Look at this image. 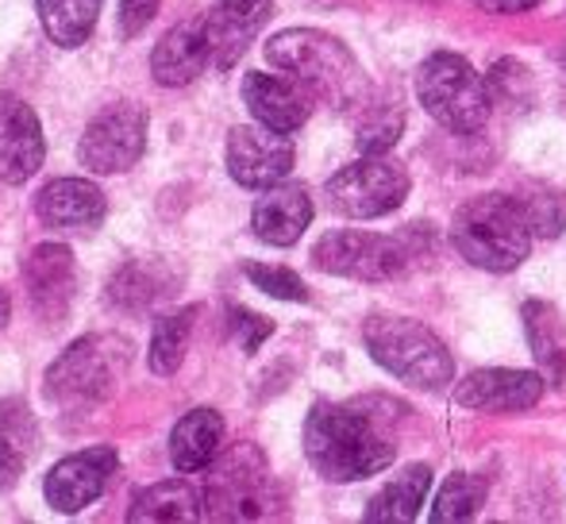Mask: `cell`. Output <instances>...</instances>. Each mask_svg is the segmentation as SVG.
<instances>
[{
  "mask_svg": "<svg viewBox=\"0 0 566 524\" xmlns=\"http://www.w3.org/2000/svg\"><path fill=\"white\" fill-rule=\"evenodd\" d=\"M389 412H374V401H321L305 420V455L328 482H358L394 463Z\"/></svg>",
  "mask_w": 566,
  "mask_h": 524,
  "instance_id": "cell-1",
  "label": "cell"
},
{
  "mask_svg": "<svg viewBox=\"0 0 566 524\" xmlns=\"http://www.w3.org/2000/svg\"><path fill=\"white\" fill-rule=\"evenodd\" d=\"M270 66L285 70L297 85L313 93V101H324L332 108H350L366 101V74L355 62V54L339 39L313 28L282 31L266 43Z\"/></svg>",
  "mask_w": 566,
  "mask_h": 524,
  "instance_id": "cell-2",
  "label": "cell"
},
{
  "mask_svg": "<svg viewBox=\"0 0 566 524\" xmlns=\"http://www.w3.org/2000/svg\"><path fill=\"white\" fill-rule=\"evenodd\" d=\"M451 243L470 266L505 274V270H516L528 259L532 228L516 197L482 193L454 212Z\"/></svg>",
  "mask_w": 566,
  "mask_h": 524,
  "instance_id": "cell-3",
  "label": "cell"
},
{
  "mask_svg": "<svg viewBox=\"0 0 566 524\" xmlns=\"http://www.w3.org/2000/svg\"><path fill=\"white\" fill-rule=\"evenodd\" d=\"M127 367H132V344L116 332H93L51 363L43 394L62 409H93L116 394Z\"/></svg>",
  "mask_w": 566,
  "mask_h": 524,
  "instance_id": "cell-4",
  "label": "cell"
},
{
  "mask_svg": "<svg viewBox=\"0 0 566 524\" xmlns=\"http://www.w3.org/2000/svg\"><path fill=\"white\" fill-rule=\"evenodd\" d=\"M363 336L370 359L401 382L417 386V390H440V386L451 382L454 363L448 347L424 324L405 321V316H370Z\"/></svg>",
  "mask_w": 566,
  "mask_h": 524,
  "instance_id": "cell-5",
  "label": "cell"
},
{
  "mask_svg": "<svg viewBox=\"0 0 566 524\" xmlns=\"http://www.w3.org/2000/svg\"><path fill=\"white\" fill-rule=\"evenodd\" d=\"M417 97L432 120H440L443 128L459 135L485 128V120L493 113L490 85L478 77V70L462 54L451 51L432 54L417 70Z\"/></svg>",
  "mask_w": 566,
  "mask_h": 524,
  "instance_id": "cell-6",
  "label": "cell"
},
{
  "mask_svg": "<svg viewBox=\"0 0 566 524\" xmlns=\"http://www.w3.org/2000/svg\"><path fill=\"white\" fill-rule=\"evenodd\" d=\"M205 517L209 521H259L274 510L270 463L254 443H235L212 459L205 479Z\"/></svg>",
  "mask_w": 566,
  "mask_h": 524,
  "instance_id": "cell-7",
  "label": "cell"
},
{
  "mask_svg": "<svg viewBox=\"0 0 566 524\" xmlns=\"http://www.w3.org/2000/svg\"><path fill=\"white\" fill-rule=\"evenodd\" d=\"M332 212L347 220H374L394 212L409 197V174L389 155H363L358 163L343 166L324 186Z\"/></svg>",
  "mask_w": 566,
  "mask_h": 524,
  "instance_id": "cell-8",
  "label": "cell"
},
{
  "mask_svg": "<svg viewBox=\"0 0 566 524\" xmlns=\"http://www.w3.org/2000/svg\"><path fill=\"white\" fill-rule=\"evenodd\" d=\"M147 150V113L132 101L108 105L93 124L85 128L77 143V158L93 174H119L135 166Z\"/></svg>",
  "mask_w": 566,
  "mask_h": 524,
  "instance_id": "cell-9",
  "label": "cell"
},
{
  "mask_svg": "<svg viewBox=\"0 0 566 524\" xmlns=\"http://www.w3.org/2000/svg\"><path fill=\"white\" fill-rule=\"evenodd\" d=\"M313 262L324 274L336 277H355V282H389L394 274H401L405 248L389 235H374V232H328L321 243L313 248Z\"/></svg>",
  "mask_w": 566,
  "mask_h": 524,
  "instance_id": "cell-10",
  "label": "cell"
},
{
  "mask_svg": "<svg viewBox=\"0 0 566 524\" xmlns=\"http://www.w3.org/2000/svg\"><path fill=\"white\" fill-rule=\"evenodd\" d=\"M293 170V143L285 132L266 124H243L228 135V174L243 189H270L285 181Z\"/></svg>",
  "mask_w": 566,
  "mask_h": 524,
  "instance_id": "cell-11",
  "label": "cell"
},
{
  "mask_svg": "<svg viewBox=\"0 0 566 524\" xmlns=\"http://www.w3.org/2000/svg\"><path fill=\"white\" fill-rule=\"evenodd\" d=\"M23 285L35 316L46 328L66 324V313L74 305L77 293V262L66 243H39L28 259H23Z\"/></svg>",
  "mask_w": 566,
  "mask_h": 524,
  "instance_id": "cell-12",
  "label": "cell"
},
{
  "mask_svg": "<svg viewBox=\"0 0 566 524\" xmlns=\"http://www.w3.org/2000/svg\"><path fill=\"white\" fill-rule=\"evenodd\" d=\"M116 467H119L116 448H90V451H77V455H66L62 463H54V471L46 474V482H43V494H46V502H51V510L66 513V517L90 510L108 490Z\"/></svg>",
  "mask_w": 566,
  "mask_h": 524,
  "instance_id": "cell-13",
  "label": "cell"
},
{
  "mask_svg": "<svg viewBox=\"0 0 566 524\" xmlns=\"http://www.w3.org/2000/svg\"><path fill=\"white\" fill-rule=\"evenodd\" d=\"M43 155L46 143L39 116L15 93L0 90V181L4 186H23L43 166Z\"/></svg>",
  "mask_w": 566,
  "mask_h": 524,
  "instance_id": "cell-14",
  "label": "cell"
},
{
  "mask_svg": "<svg viewBox=\"0 0 566 524\" xmlns=\"http://www.w3.org/2000/svg\"><path fill=\"white\" fill-rule=\"evenodd\" d=\"M544 397V375L513 367H485L474 370L459 386V405L478 412H521Z\"/></svg>",
  "mask_w": 566,
  "mask_h": 524,
  "instance_id": "cell-15",
  "label": "cell"
},
{
  "mask_svg": "<svg viewBox=\"0 0 566 524\" xmlns=\"http://www.w3.org/2000/svg\"><path fill=\"white\" fill-rule=\"evenodd\" d=\"M270 12H274V0H217V8L205 15L212 66H235L251 46V39L262 31V23L270 20Z\"/></svg>",
  "mask_w": 566,
  "mask_h": 524,
  "instance_id": "cell-16",
  "label": "cell"
},
{
  "mask_svg": "<svg viewBox=\"0 0 566 524\" xmlns=\"http://www.w3.org/2000/svg\"><path fill=\"white\" fill-rule=\"evenodd\" d=\"M35 212L46 228H59V232H93L105 220L108 201L93 181L54 178L51 186L39 189Z\"/></svg>",
  "mask_w": 566,
  "mask_h": 524,
  "instance_id": "cell-17",
  "label": "cell"
},
{
  "mask_svg": "<svg viewBox=\"0 0 566 524\" xmlns=\"http://www.w3.org/2000/svg\"><path fill=\"white\" fill-rule=\"evenodd\" d=\"M212 66V51H209V31L205 20H186L178 28H170L158 39L155 54H150V74L158 85L166 90H178L189 85Z\"/></svg>",
  "mask_w": 566,
  "mask_h": 524,
  "instance_id": "cell-18",
  "label": "cell"
},
{
  "mask_svg": "<svg viewBox=\"0 0 566 524\" xmlns=\"http://www.w3.org/2000/svg\"><path fill=\"white\" fill-rule=\"evenodd\" d=\"M308 220H313V197L305 186H293V181H277L266 193L254 201L251 228L262 243L270 248H293V243L305 235Z\"/></svg>",
  "mask_w": 566,
  "mask_h": 524,
  "instance_id": "cell-19",
  "label": "cell"
},
{
  "mask_svg": "<svg viewBox=\"0 0 566 524\" xmlns=\"http://www.w3.org/2000/svg\"><path fill=\"white\" fill-rule=\"evenodd\" d=\"M243 101L254 120L285 135L297 132L313 113V93L305 85L285 82V77L274 74H259V70L243 77Z\"/></svg>",
  "mask_w": 566,
  "mask_h": 524,
  "instance_id": "cell-20",
  "label": "cell"
},
{
  "mask_svg": "<svg viewBox=\"0 0 566 524\" xmlns=\"http://www.w3.org/2000/svg\"><path fill=\"white\" fill-rule=\"evenodd\" d=\"M174 293V270L163 259H135L127 266H119L108 282V305H116L119 313H147L163 297Z\"/></svg>",
  "mask_w": 566,
  "mask_h": 524,
  "instance_id": "cell-21",
  "label": "cell"
},
{
  "mask_svg": "<svg viewBox=\"0 0 566 524\" xmlns=\"http://www.w3.org/2000/svg\"><path fill=\"white\" fill-rule=\"evenodd\" d=\"M224 443V417L217 409H189L170 432V463L181 474L212 467Z\"/></svg>",
  "mask_w": 566,
  "mask_h": 524,
  "instance_id": "cell-22",
  "label": "cell"
},
{
  "mask_svg": "<svg viewBox=\"0 0 566 524\" xmlns=\"http://www.w3.org/2000/svg\"><path fill=\"white\" fill-rule=\"evenodd\" d=\"M39 448L35 412L23 397H4L0 401V490H12L20 482L23 467L31 463Z\"/></svg>",
  "mask_w": 566,
  "mask_h": 524,
  "instance_id": "cell-23",
  "label": "cell"
},
{
  "mask_svg": "<svg viewBox=\"0 0 566 524\" xmlns=\"http://www.w3.org/2000/svg\"><path fill=\"white\" fill-rule=\"evenodd\" d=\"M205 517V502L189 482L174 479V482H158V486L135 494L132 510H127V521L143 524V521H201Z\"/></svg>",
  "mask_w": 566,
  "mask_h": 524,
  "instance_id": "cell-24",
  "label": "cell"
},
{
  "mask_svg": "<svg viewBox=\"0 0 566 524\" xmlns=\"http://www.w3.org/2000/svg\"><path fill=\"white\" fill-rule=\"evenodd\" d=\"M35 8L46 39L62 51H74L93 35L105 0H35Z\"/></svg>",
  "mask_w": 566,
  "mask_h": 524,
  "instance_id": "cell-25",
  "label": "cell"
},
{
  "mask_svg": "<svg viewBox=\"0 0 566 524\" xmlns=\"http://www.w3.org/2000/svg\"><path fill=\"white\" fill-rule=\"evenodd\" d=\"M428 490H432V471H428V467H409V471L397 474V479L374 497L370 510H366V521H386V524L417 521Z\"/></svg>",
  "mask_w": 566,
  "mask_h": 524,
  "instance_id": "cell-26",
  "label": "cell"
},
{
  "mask_svg": "<svg viewBox=\"0 0 566 524\" xmlns=\"http://www.w3.org/2000/svg\"><path fill=\"white\" fill-rule=\"evenodd\" d=\"M524 328H528V344L536 352L544 375L555 386L566 382V344H563V324L547 301H528L524 305Z\"/></svg>",
  "mask_w": 566,
  "mask_h": 524,
  "instance_id": "cell-27",
  "label": "cell"
},
{
  "mask_svg": "<svg viewBox=\"0 0 566 524\" xmlns=\"http://www.w3.org/2000/svg\"><path fill=\"white\" fill-rule=\"evenodd\" d=\"M193 321H197V305H186L178 313H166L155 321L150 332V347H147V363L158 378L178 375L181 359L189 352V336H193Z\"/></svg>",
  "mask_w": 566,
  "mask_h": 524,
  "instance_id": "cell-28",
  "label": "cell"
},
{
  "mask_svg": "<svg viewBox=\"0 0 566 524\" xmlns=\"http://www.w3.org/2000/svg\"><path fill=\"white\" fill-rule=\"evenodd\" d=\"M516 201H521L524 217H528L532 235L552 240V235H559L566 228V193L563 189L532 181V186H524L521 193H516Z\"/></svg>",
  "mask_w": 566,
  "mask_h": 524,
  "instance_id": "cell-29",
  "label": "cell"
},
{
  "mask_svg": "<svg viewBox=\"0 0 566 524\" xmlns=\"http://www.w3.org/2000/svg\"><path fill=\"white\" fill-rule=\"evenodd\" d=\"M485 497V482L474 479V474H451L448 482L440 486L436 494V505H432V521L436 524H459V521H470L478 513Z\"/></svg>",
  "mask_w": 566,
  "mask_h": 524,
  "instance_id": "cell-30",
  "label": "cell"
},
{
  "mask_svg": "<svg viewBox=\"0 0 566 524\" xmlns=\"http://www.w3.org/2000/svg\"><path fill=\"white\" fill-rule=\"evenodd\" d=\"M401 128H405L401 108L378 105L363 124H358V147H363V155H389V147L397 143Z\"/></svg>",
  "mask_w": 566,
  "mask_h": 524,
  "instance_id": "cell-31",
  "label": "cell"
},
{
  "mask_svg": "<svg viewBox=\"0 0 566 524\" xmlns=\"http://www.w3.org/2000/svg\"><path fill=\"white\" fill-rule=\"evenodd\" d=\"M243 274L251 277L254 285H259L262 293H270V297H282V301H308V290L305 282H301L293 270L285 266H262V262H247Z\"/></svg>",
  "mask_w": 566,
  "mask_h": 524,
  "instance_id": "cell-32",
  "label": "cell"
},
{
  "mask_svg": "<svg viewBox=\"0 0 566 524\" xmlns=\"http://www.w3.org/2000/svg\"><path fill=\"white\" fill-rule=\"evenodd\" d=\"M231 332L239 336V344H243L247 355H254L262 347V339L274 332V324L266 321V316L251 313V308H231Z\"/></svg>",
  "mask_w": 566,
  "mask_h": 524,
  "instance_id": "cell-33",
  "label": "cell"
},
{
  "mask_svg": "<svg viewBox=\"0 0 566 524\" xmlns=\"http://www.w3.org/2000/svg\"><path fill=\"white\" fill-rule=\"evenodd\" d=\"M158 12V0H119V39H135Z\"/></svg>",
  "mask_w": 566,
  "mask_h": 524,
  "instance_id": "cell-34",
  "label": "cell"
},
{
  "mask_svg": "<svg viewBox=\"0 0 566 524\" xmlns=\"http://www.w3.org/2000/svg\"><path fill=\"white\" fill-rule=\"evenodd\" d=\"M482 12H497V15H513V12H528L539 0H474Z\"/></svg>",
  "mask_w": 566,
  "mask_h": 524,
  "instance_id": "cell-35",
  "label": "cell"
},
{
  "mask_svg": "<svg viewBox=\"0 0 566 524\" xmlns=\"http://www.w3.org/2000/svg\"><path fill=\"white\" fill-rule=\"evenodd\" d=\"M8 316H12V297H8V293L0 290V328L8 324Z\"/></svg>",
  "mask_w": 566,
  "mask_h": 524,
  "instance_id": "cell-36",
  "label": "cell"
}]
</instances>
